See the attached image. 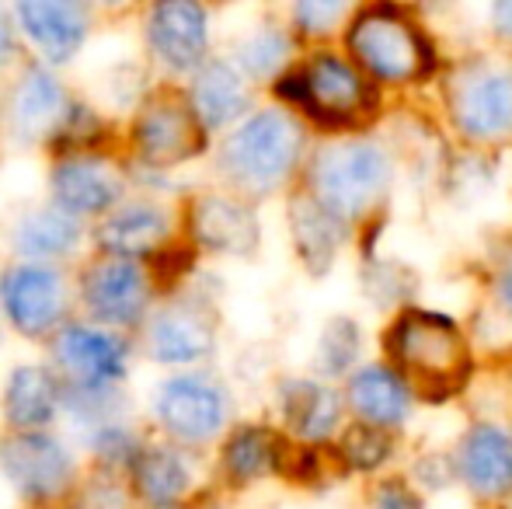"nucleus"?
Masks as SVG:
<instances>
[{
  "instance_id": "nucleus-1",
  "label": "nucleus",
  "mask_w": 512,
  "mask_h": 509,
  "mask_svg": "<svg viewBox=\"0 0 512 509\" xmlns=\"http://www.w3.org/2000/svg\"><path fill=\"white\" fill-rule=\"evenodd\" d=\"M387 353L405 384L432 398L457 394L471 370V353L457 321L422 307H411L394 321L387 332Z\"/></svg>"
},
{
  "instance_id": "nucleus-2",
  "label": "nucleus",
  "mask_w": 512,
  "mask_h": 509,
  "mask_svg": "<svg viewBox=\"0 0 512 509\" xmlns=\"http://www.w3.org/2000/svg\"><path fill=\"white\" fill-rule=\"evenodd\" d=\"M304 157V126L293 112L262 109L223 140L220 168L248 196H269L297 171Z\"/></svg>"
},
{
  "instance_id": "nucleus-3",
  "label": "nucleus",
  "mask_w": 512,
  "mask_h": 509,
  "mask_svg": "<svg viewBox=\"0 0 512 509\" xmlns=\"http://www.w3.org/2000/svg\"><path fill=\"white\" fill-rule=\"evenodd\" d=\"M307 178L310 196L338 224H356L387 196L394 164L377 140H338L317 150Z\"/></svg>"
},
{
  "instance_id": "nucleus-4",
  "label": "nucleus",
  "mask_w": 512,
  "mask_h": 509,
  "mask_svg": "<svg viewBox=\"0 0 512 509\" xmlns=\"http://www.w3.org/2000/svg\"><path fill=\"white\" fill-rule=\"evenodd\" d=\"M345 42L352 63L380 84H418L436 67L425 32L408 18V11L391 4L363 7L352 18Z\"/></svg>"
},
{
  "instance_id": "nucleus-5",
  "label": "nucleus",
  "mask_w": 512,
  "mask_h": 509,
  "mask_svg": "<svg viewBox=\"0 0 512 509\" xmlns=\"http://www.w3.org/2000/svg\"><path fill=\"white\" fill-rule=\"evenodd\" d=\"M276 91L321 126H356L377 105L370 77L335 53H317L304 67L286 70Z\"/></svg>"
},
{
  "instance_id": "nucleus-6",
  "label": "nucleus",
  "mask_w": 512,
  "mask_h": 509,
  "mask_svg": "<svg viewBox=\"0 0 512 509\" xmlns=\"http://www.w3.org/2000/svg\"><path fill=\"white\" fill-rule=\"evenodd\" d=\"M453 126L474 143L512 136V67L471 60L450 77Z\"/></svg>"
},
{
  "instance_id": "nucleus-7",
  "label": "nucleus",
  "mask_w": 512,
  "mask_h": 509,
  "mask_svg": "<svg viewBox=\"0 0 512 509\" xmlns=\"http://www.w3.org/2000/svg\"><path fill=\"white\" fill-rule=\"evenodd\" d=\"M0 307L28 339H46L67 328L70 286L56 265L21 262L0 276Z\"/></svg>"
},
{
  "instance_id": "nucleus-8",
  "label": "nucleus",
  "mask_w": 512,
  "mask_h": 509,
  "mask_svg": "<svg viewBox=\"0 0 512 509\" xmlns=\"http://www.w3.org/2000/svg\"><path fill=\"white\" fill-rule=\"evenodd\" d=\"M133 150L147 168L168 171L175 164L192 161L206 147V126L199 123L189 98L157 95L133 119Z\"/></svg>"
},
{
  "instance_id": "nucleus-9",
  "label": "nucleus",
  "mask_w": 512,
  "mask_h": 509,
  "mask_svg": "<svg viewBox=\"0 0 512 509\" xmlns=\"http://www.w3.org/2000/svg\"><path fill=\"white\" fill-rule=\"evenodd\" d=\"M154 283L143 262L133 258L98 255L81 272V300L98 325L108 328H133L147 318Z\"/></svg>"
},
{
  "instance_id": "nucleus-10",
  "label": "nucleus",
  "mask_w": 512,
  "mask_h": 509,
  "mask_svg": "<svg viewBox=\"0 0 512 509\" xmlns=\"http://www.w3.org/2000/svg\"><path fill=\"white\" fill-rule=\"evenodd\" d=\"M53 349L70 394H115V384L126 377L129 342L108 328L67 325Z\"/></svg>"
},
{
  "instance_id": "nucleus-11",
  "label": "nucleus",
  "mask_w": 512,
  "mask_h": 509,
  "mask_svg": "<svg viewBox=\"0 0 512 509\" xmlns=\"http://www.w3.org/2000/svg\"><path fill=\"white\" fill-rule=\"evenodd\" d=\"M154 412L178 443H209L227 426L230 401L223 384H216L213 377L185 374L157 387Z\"/></svg>"
},
{
  "instance_id": "nucleus-12",
  "label": "nucleus",
  "mask_w": 512,
  "mask_h": 509,
  "mask_svg": "<svg viewBox=\"0 0 512 509\" xmlns=\"http://www.w3.org/2000/svg\"><path fill=\"white\" fill-rule=\"evenodd\" d=\"M126 196V175L108 157L91 150H74L53 168V206L67 210L70 217L112 213Z\"/></svg>"
},
{
  "instance_id": "nucleus-13",
  "label": "nucleus",
  "mask_w": 512,
  "mask_h": 509,
  "mask_svg": "<svg viewBox=\"0 0 512 509\" xmlns=\"http://www.w3.org/2000/svg\"><path fill=\"white\" fill-rule=\"evenodd\" d=\"M7 478L14 489L32 503H49L70 485L74 475V457L56 436L49 433H18L0 450Z\"/></svg>"
},
{
  "instance_id": "nucleus-14",
  "label": "nucleus",
  "mask_w": 512,
  "mask_h": 509,
  "mask_svg": "<svg viewBox=\"0 0 512 509\" xmlns=\"http://www.w3.org/2000/svg\"><path fill=\"white\" fill-rule=\"evenodd\" d=\"M77 105L67 98L63 84L49 74V67H25L11 91V105H7V126H11L14 140L21 143H42V140H60L67 129L70 116Z\"/></svg>"
},
{
  "instance_id": "nucleus-15",
  "label": "nucleus",
  "mask_w": 512,
  "mask_h": 509,
  "mask_svg": "<svg viewBox=\"0 0 512 509\" xmlns=\"http://www.w3.org/2000/svg\"><path fill=\"white\" fill-rule=\"evenodd\" d=\"M150 53L175 74L206 67L209 21L199 4H157L147 18Z\"/></svg>"
},
{
  "instance_id": "nucleus-16",
  "label": "nucleus",
  "mask_w": 512,
  "mask_h": 509,
  "mask_svg": "<svg viewBox=\"0 0 512 509\" xmlns=\"http://www.w3.org/2000/svg\"><path fill=\"white\" fill-rule=\"evenodd\" d=\"M457 475L478 499H502L512 492V433L495 422L467 429L457 447Z\"/></svg>"
},
{
  "instance_id": "nucleus-17",
  "label": "nucleus",
  "mask_w": 512,
  "mask_h": 509,
  "mask_svg": "<svg viewBox=\"0 0 512 509\" xmlns=\"http://www.w3.org/2000/svg\"><path fill=\"white\" fill-rule=\"evenodd\" d=\"M171 238V213L154 199H133V203L115 206L98 227V245L102 255L115 258H140L157 255Z\"/></svg>"
},
{
  "instance_id": "nucleus-18",
  "label": "nucleus",
  "mask_w": 512,
  "mask_h": 509,
  "mask_svg": "<svg viewBox=\"0 0 512 509\" xmlns=\"http://www.w3.org/2000/svg\"><path fill=\"white\" fill-rule=\"evenodd\" d=\"M189 227L196 245L216 255H248L258 245V220L251 206L216 192L189 206Z\"/></svg>"
},
{
  "instance_id": "nucleus-19",
  "label": "nucleus",
  "mask_w": 512,
  "mask_h": 509,
  "mask_svg": "<svg viewBox=\"0 0 512 509\" xmlns=\"http://www.w3.org/2000/svg\"><path fill=\"white\" fill-rule=\"evenodd\" d=\"M213 346H216L213 321L199 307L175 304L150 318L147 349L154 360L171 363V367H178V363H199L213 353Z\"/></svg>"
},
{
  "instance_id": "nucleus-20",
  "label": "nucleus",
  "mask_w": 512,
  "mask_h": 509,
  "mask_svg": "<svg viewBox=\"0 0 512 509\" xmlns=\"http://www.w3.org/2000/svg\"><path fill=\"white\" fill-rule=\"evenodd\" d=\"M345 398H349L356 419L373 429L405 426L411 415V387L398 370L384 367V363H370V367L356 370Z\"/></svg>"
},
{
  "instance_id": "nucleus-21",
  "label": "nucleus",
  "mask_w": 512,
  "mask_h": 509,
  "mask_svg": "<svg viewBox=\"0 0 512 509\" xmlns=\"http://www.w3.org/2000/svg\"><path fill=\"white\" fill-rule=\"evenodd\" d=\"M14 18L21 21L25 35L42 49L46 63H67L88 35V7L81 4H18Z\"/></svg>"
},
{
  "instance_id": "nucleus-22",
  "label": "nucleus",
  "mask_w": 512,
  "mask_h": 509,
  "mask_svg": "<svg viewBox=\"0 0 512 509\" xmlns=\"http://www.w3.org/2000/svg\"><path fill=\"white\" fill-rule=\"evenodd\" d=\"M63 398L67 391H63L60 374L28 363V367L14 370L4 387V415L18 433H42V426L53 422Z\"/></svg>"
},
{
  "instance_id": "nucleus-23",
  "label": "nucleus",
  "mask_w": 512,
  "mask_h": 509,
  "mask_svg": "<svg viewBox=\"0 0 512 509\" xmlns=\"http://www.w3.org/2000/svg\"><path fill=\"white\" fill-rule=\"evenodd\" d=\"M189 102L196 109L199 123L209 129H223L241 119L248 112V84L244 74L227 60H206V67L196 70V81H192Z\"/></svg>"
},
{
  "instance_id": "nucleus-24",
  "label": "nucleus",
  "mask_w": 512,
  "mask_h": 509,
  "mask_svg": "<svg viewBox=\"0 0 512 509\" xmlns=\"http://www.w3.org/2000/svg\"><path fill=\"white\" fill-rule=\"evenodd\" d=\"M279 408H283V419L300 440L307 443H321L342 422V398L321 381H286L279 391Z\"/></svg>"
},
{
  "instance_id": "nucleus-25",
  "label": "nucleus",
  "mask_w": 512,
  "mask_h": 509,
  "mask_svg": "<svg viewBox=\"0 0 512 509\" xmlns=\"http://www.w3.org/2000/svg\"><path fill=\"white\" fill-rule=\"evenodd\" d=\"M136 496L150 509H178L192 492V468L175 447H143L133 464Z\"/></svg>"
},
{
  "instance_id": "nucleus-26",
  "label": "nucleus",
  "mask_w": 512,
  "mask_h": 509,
  "mask_svg": "<svg viewBox=\"0 0 512 509\" xmlns=\"http://www.w3.org/2000/svg\"><path fill=\"white\" fill-rule=\"evenodd\" d=\"M11 241L21 258L49 265V258H63L77 248V241H81V220L70 217L60 206H39V210H28L14 224Z\"/></svg>"
},
{
  "instance_id": "nucleus-27",
  "label": "nucleus",
  "mask_w": 512,
  "mask_h": 509,
  "mask_svg": "<svg viewBox=\"0 0 512 509\" xmlns=\"http://www.w3.org/2000/svg\"><path fill=\"white\" fill-rule=\"evenodd\" d=\"M290 224L297 252L307 262L310 272H324L338 255V245L345 238V224H338L314 196H297L290 203Z\"/></svg>"
},
{
  "instance_id": "nucleus-28",
  "label": "nucleus",
  "mask_w": 512,
  "mask_h": 509,
  "mask_svg": "<svg viewBox=\"0 0 512 509\" xmlns=\"http://www.w3.org/2000/svg\"><path fill=\"white\" fill-rule=\"evenodd\" d=\"M283 440L265 426H241L223 447V471L230 482L248 485L283 468Z\"/></svg>"
},
{
  "instance_id": "nucleus-29",
  "label": "nucleus",
  "mask_w": 512,
  "mask_h": 509,
  "mask_svg": "<svg viewBox=\"0 0 512 509\" xmlns=\"http://www.w3.org/2000/svg\"><path fill=\"white\" fill-rule=\"evenodd\" d=\"M293 42L290 32L279 25H262L241 39L237 46V70L251 81H269V77H283V67L290 63Z\"/></svg>"
},
{
  "instance_id": "nucleus-30",
  "label": "nucleus",
  "mask_w": 512,
  "mask_h": 509,
  "mask_svg": "<svg viewBox=\"0 0 512 509\" xmlns=\"http://www.w3.org/2000/svg\"><path fill=\"white\" fill-rule=\"evenodd\" d=\"M359 325L352 318H331L324 325L321 339H317V353H314V367L321 377H338L345 370H352L359 356Z\"/></svg>"
},
{
  "instance_id": "nucleus-31",
  "label": "nucleus",
  "mask_w": 512,
  "mask_h": 509,
  "mask_svg": "<svg viewBox=\"0 0 512 509\" xmlns=\"http://www.w3.org/2000/svg\"><path fill=\"white\" fill-rule=\"evenodd\" d=\"M342 457L356 471H377L391 457V436H387V429H373L359 422L342 436Z\"/></svg>"
},
{
  "instance_id": "nucleus-32",
  "label": "nucleus",
  "mask_w": 512,
  "mask_h": 509,
  "mask_svg": "<svg viewBox=\"0 0 512 509\" xmlns=\"http://www.w3.org/2000/svg\"><path fill=\"white\" fill-rule=\"evenodd\" d=\"M91 447H95V454L102 457V461L129 464V468H133L136 457L143 454L136 433L126 426V422L115 419V415H112V419H105V422H98V426H91Z\"/></svg>"
},
{
  "instance_id": "nucleus-33",
  "label": "nucleus",
  "mask_w": 512,
  "mask_h": 509,
  "mask_svg": "<svg viewBox=\"0 0 512 509\" xmlns=\"http://www.w3.org/2000/svg\"><path fill=\"white\" fill-rule=\"evenodd\" d=\"M342 18L345 4H328V0H307V4L293 7V21L304 35H328Z\"/></svg>"
},
{
  "instance_id": "nucleus-34",
  "label": "nucleus",
  "mask_w": 512,
  "mask_h": 509,
  "mask_svg": "<svg viewBox=\"0 0 512 509\" xmlns=\"http://www.w3.org/2000/svg\"><path fill=\"white\" fill-rule=\"evenodd\" d=\"M373 509H422V503L405 482H387L373 496Z\"/></svg>"
},
{
  "instance_id": "nucleus-35",
  "label": "nucleus",
  "mask_w": 512,
  "mask_h": 509,
  "mask_svg": "<svg viewBox=\"0 0 512 509\" xmlns=\"http://www.w3.org/2000/svg\"><path fill=\"white\" fill-rule=\"evenodd\" d=\"M492 28L502 39L512 42V0H502V4L492 7Z\"/></svg>"
},
{
  "instance_id": "nucleus-36",
  "label": "nucleus",
  "mask_w": 512,
  "mask_h": 509,
  "mask_svg": "<svg viewBox=\"0 0 512 509\" xmlns=\"http://www.w3.org/2000/svg\"><path fill=\"white\" fill-rule=\"evenodd\" d=\"M7 53H14V25L4 7H0V56H7Z\"/></svg>"
},
{
  "instance_id": "nucleus-37",
  "label": "nucleus",
  "mask_w": 512,
  "mask_h": 509,
  "mask_svg": "<svg viewBox=\"0 0 512 509\" xmlns=\"http://www.w3.org/2000/svg\"><path fill=\"white\" fill-rule=\"evenodd\" d=\"M499 297H502V304L512 311V262L506 265V272L499 276Z\"/></svg>"
}]
</instances>
